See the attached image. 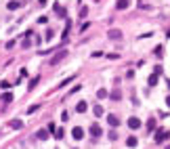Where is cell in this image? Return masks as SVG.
Masks as SVG:
<instances>
[{
	"label": "cell",
	"mask_w": 170,
	"mask_h": 149,
	"mask_svg": "<svg viewBox=\"0 0 170 149\" xmlns=\"http://www.w3.org/2000/svg\"><path fill=\"white\" fill-rule=\"evenodd\" d=\"M65 57H67V51H59V53L51 59V65H57V63H59V61H63Z\"/></svg>",
	"instance_id": "obj_1"
},
{
	"label": "cell",
	"mask_w": 170,
	"mask_h": 149,
	"mask_svg": "<svg viewBox=\"0 0 170 149\" xmlns=\"http://www.w3.org/2000/svg\"><path fill=\"white\" fill-rule=\"evenodd\" d=\"M168 137H170L168 130H158V132H155V143H164Z\"/></svg>",
	"instance_id": "obj_2"
},
{
	"label": "cell",
	"mask_w": 170,
	"mask_h": 149,
	"mask_svg": "<svg viewBox=\"0 0 170 149\" xmlns=\"http://www.w3.org/2000/svg\"><path fill=\"white\" fill-rule=\"evenodd\" d=\"M23 7V0H11V2H7V9L9 11H17Z\"/></svg>",
	"instance_id": "obj_3"
},
{
	"label": "cell",
	"mask_w": 170,
	"mask_h": 149,
	"mask_svg": "<svg viewBox=\"0 0 170 149\" xmlns=\"http://www.w3.org/2000/svg\"><path fill=\"white\" fill-rule=\"evenodd\" d=\"M90 134H92V137H101V134H103V128L94 122V124H90Z\"/></svg>",
	"instance_id": "obj_4"
},
{
	"label": "cell",
	"mask_w": 170,
	"mask_h": 149,
	"mask_svg": "<svg viewBox=\"0 0 170 149\" xmlns=\"http://www.w3.org/2000/svg\"><path fill=\"white\" fill-rule=\"evenodd\" d=\"M128 128H132V130L141 128V120L139 118H128Z\"/></svg>",
	"instance_id": "obj_5"
},
{
	"label": "cell",
	"mask_w": 170,
	"mask_h": 149,
	"mask_svg": "<svg viewBox=\"0 0 170 149\" xmlns=\"http://www.w3.org/2000/svg\"><path fill=\"white\" fill-rule=\"evenodd\" d=\"M107 36H109L111 40H122V32H120V30H109Z\"/></svg>",
	"instance_id": "obj_6"
},
{
	"label": "cell",
	"mask_w": 170,
	"mask_h": 149,
	"mask_svg": "<svg viewBox=\"0 0 170 149\" xmlns=\"http://www.w3.org/2000/svg\"><path fill=\"white\" fill-rule=\"evenodd\" d=\"M71 137H74V139H78V141H80V139H84V130H82L80 126H76L74 130H71Z\"/></svg>",
	"instance_id": "obj_7"
},
{
	"label": "cell",
	"mask_w": 170,
	"mask_h": 149,
	"mask_svg": "<svg viewBox=\"0 0 170 149\" xmlns=\"http://www.w3.org/2000/svg\"><path fill=\"white\" fill-rule=\"evenodd\" d=\"M107 122H109V126H113V128H116V126H120V120H118V116H113V113H109V116H107Z\"/></svg>",
	"instance_id": "obj_8"
},
{
	"label": "cell",
	"mask_w": 170,
	"mask_h": 149,
	"mask_svg": "<svg viewBox=\"0 0 170 149\" xmlns=\"http://www.w3.org/2000/svg\"><path fill=\"white\" fill-rule=\"evenodd\" d=\"M9 126H11V128H15V130H19V128H23V120H19V118H17V120H11Z\"/></svg>",
	"instance_id": "obj_9"
},
{
	"label": "cell",
	"mask_w": 170,
	"mask_h": 149,
	"mask_svg": "<svg viewBox=\"0 0 170 149\" xmlns=\"http://www.w3.org/2000/svg\"><path fill=\"white\" fill-rule=\"evenodd\" d=\"M109 97H111V101H120V99H122V92H120V88H116V90L109 92Z\"/></svg>",
	"instance_id": "obj_10"
},
{
	"label": "cell",
	"mask_w": 170,
	"mask_h": 149,
	"mask_svg": "<svg viewBox=\"0 0 170 149\" xmlns=\"http://www.w3.org/2000/svg\"><path fill=\"white\" fill-rule=\"evenodd\" d=\"M86 109H88V103H86V101H80V103L76 105V111H78V113H84Z\"/></svg>",
	"instance_id": "obj_11"
},
{
	"label": "cell",
	"mask_w": 170,
	"mask_h": 149,
	"mask_svg": "<svg viewBox=\"0 0 170 149\" xmlns=\"http://www.w3.org/2000/svg\"><path fill=\"white\" fill-rule=\"evenodd\" d=\"M126 145H128V147H137V145H139V141H137V137H134V134H130V137L126 139Z\"/></svg>",
	"instance_id": "obj_12"
},
{
	"label": "cell",
	"mask_w": 170,
	"mask_h": 149,
	"mask_svg": "<svg viewBox=\"0 0 170 149\" xmlns=\"http://www.w3.org/2000/svg\"><path fill=\"white\" fill-rule=\"evenodd\" d=\"M36 137H38V139H40V141H46V139H48V132H46V130H42V128H40V130H36Z\"/></svg>",
	"instance_id": "obj_13"
},
{
	"label": "cell",
	"mask_w": 170,
	"mask_h": 149,
	"mask_svg": "<svg viewBox=\"0 0 170 149\" xmlns=\"http://www.w3.org/2000/svg\"><path fill=\"white\" fill-rule=\"evenodd\" d=\"M92 113H94L97 118H101V116H103V107H101V105H94V107H92Z\"/></svg>",
	"instance_id": "obj_14"
},
{
	"label": "cell",
	"mask_w": 170,
	"mask_h": 149,
	"mask_svg": "<svg viewBox=\"0 0 170 149\" xmlns=\"http://www.w3.org/2000/svg\"><path fill=\"white\" fill-rule=\"evenodd\" d=\"M153 128H155V118H149L147 120V132H151Z\"/></svg>",
	"instance_id": "obj_15"
},
{
	"label": "cell",
	"mask_w": 170,
	"mask_h": 149,
	"mask_svg": "<svg viewBox=\"0 0 170 149\" xmlns=\"http://www.w3.org/2000/svg\"><path fill=\"white\" fill-rule=\"evenodd\" d=\"M120 11H124V9H128V0H118V4H116Z\"/></svg>",
	"instance_id": "obj_16"
},
{
	"label": "cell",
	"mask_w": 170,
	"mask_h": 149,
	"mask_svg": "<svg viewBox=\"0 0 170 149\" xmlns=\"http://www.w3.org/2000/svg\"><path fill=\"white\" fill-rule=\"evenodd\" d=\"M97 97H99V99H107V97H109V92H107L105 88H99V90H97Z\"/></svg>",
	"instance_id": "obj_17"
},
{
	"label": "cell",
	"mask_w": 170,
	"mask_h": 149,
	"mask_svg": "<svg viewBox=\"0 0 170 149\" xmlns=\"http://www.w3.org/2000/svg\"><path fill=\"white\" fill-rule=\"evenodd\" d=\"M158 78H160L158 73H151V76H149V86H155L158 84Z\"/></svg>",
	"instance_id": "obj_18"
},
{
	"label": "cell",
	"mask_w": 170,
	"mask_h": 149,
	"mask_svg": "<svg viewBox=\"0 0 170 149\" xmlns=\"http://www.w3.org/2000/svg\"><path fill=\"white\" fill-rule=\"evenodd\" d=\"M2 101H4V103H11V101H13V92H4V94H2Z\"/></svg>",
	"instance_id": "obj_19"
},
{
	"label": "cell",
	"mask_w": 170,
	"mask_h": 149,
	"mask_svg": "<svg viewBox=\"0 0 170 149\" xmlns=\"http://www.w3.org/2000/svg\"><path fill=\"white\" fill-rule=\"evenodd\" d=\"M71 80H74V76H69V78H65V80H63L61 84H57V88H63V86H65V84H69Z\"/></svg>",
	"instance_id": "obj_20"
},
{
	"label": "cell",
	"mask_w": 170,
	"mask_h": 149,
	"mask_svg": "<svg viewBox=\"0 0 170 149\" xmlns=\"http://www.w3.org/2000/svg\"><path fill=\"white\" fill-rule=\"evenodd\" d=\"M63 137H65L63 128H57V130H55V139H63Z\"/></svg>",
	"instance_id": "obj_21"
},
{
	"label": "cell",
	"mask_w": 170,
	"mask_h": 149,
	"mask_svg": "<svg viewBox=\"0 0 170 149\" xmlns=\"http://www.w3.org/2000/svg\"><path fill=\"white\" fill-rule=\"evenodd\" d=\"M38 82H40V76H36V78H32V80H30V88H34V86H36Z\"/></svg>",
	"instance_id": "obj_22"
},
{
	"label": "cell",
	"mask_w": 170,
	"mask_h": 149,
	"mask_svg": "<svg viewBox=\"0 0 170 149\" xmlns=\"http://www.w3.org/2000/svg\"><path fill=\"white\" fill-rule=\"evenodd\" d=\"M153 53H155V57H162V55H164V48H162V46H155Z\"/></svg>",
	"instance_id": "obj_23"
},
{
	"label": "cell",
	"mask_w": 170,
	"mask_h": 149,
	"mask_svg": "<svg viewBox=\"0 0 170 149\" xmlns=\"http://www.w3.org/2000/svg\"><path fill=\"white\" fill-rule=\"evenodd\" d=\"M53 36H55V32H53V30H46V36H44L46 40H53Z\"/></svg>",
	"instance_id": "obj_24"
},
{
	"label": "cell",
	"mask_w": 170,
	"mask_h": 149,
	"mask_svg": "<svg viewBox=\"0 0 170 149\" xmlns=\"http://www.w3.org/2000/svg\"><path fill=\"white\" fill-rule=\"evenodd\" d=\"M0 86H2V88H4V90H7V88H11V86H13V84H11V82H7V80H2V82H0Z\"/></svg>",
	"instance_id": "obj_25"
},
{
	"label": "cell",
	"mask_w": 170,
	"mask_h": 149,
	"mask_svg": "<svg viewBox=\"0 0 170 149\" xmlns=\"http://www.w3.org/2000/svg\"><path fill=\"white\" fill-rule=\"evenodd\" d=\"M86 15H88V9L82 7V9H80V17H86Z\"/></svg>",
	"instance_id": "obj_26"
},
{
	"label": "cell",
	"mask_w": 170,
	"mask_h": 149,
	"mask_svg": "<svg viewBox=\"0 0 170 149\" xmlns=\"http://www.w3.org/2000/svg\"><path fill=\"white\" fill-rule=\"evenodd\" d=\"M38 109H40V105H32V107L28 109V113H34V111H38Z\"/></svg>",
	"instance_id": "obj_27"
},
{
	"label": "cell",
	"mask_w": 170,
	"mask_h": 149,
	"mask_svg": "<svg viewBox=\"0 0 170 149\" xmlns=\"http://www.w3.org/2000/svg\"><path fill=\"white\" fill-rule=\"evenodd\" d=\"M61 120H63V122H67V120H69V113H67V111H63V113H61Z\"/></svg>",
	"instance_id": "obj_28"
},
{
	"label": "cell",
	"mask_w": 170,
	"mask_h": 149,
	"mask_svg": "<svg viewBox=\"0 0 170 149\" xmlns=\"http://www.w3.org/2000/svg\"><path fill=\"white\" fill-rule=\"evenodd\" d=\"M109 139H111V141H116V139H118V132H116V130H111V132H109Z\"/></svg>",
	"instance_id": "obj_29"
},
{
	"label": "cell",
	"mask_w": 170,
	"mask_h": 149,
	"mask_svg": "<svg viewBox=\"0 0 170 149\" xmlns=\"http://www.w3.org/2000/svg\"><path fill=\"white\" fill-rule=\"evenodd\" d=\"M153 73H158V76H162V65H155V71Z\"/></svg>",
	"instance_id": "obj_30"
},
{
	"label": "cell",
	"mask_w": 170,
	"mask_h": 149,
	"mask_svg": "<svg viewBox=\"0 0 170 149\" xmlns=\"http://www.w3.org/2000/svg\"><path fill=\"white\" fill-rule=\"evenodd\" d=\"M166 105H168V107H170V97H168V99H166Z\"/></svg>",
	"instance_id": "obj_31"
},
{
	"label": "cell",
	"mask_w": 170,
	"mask_h": 149,
	"mask_svg": "<svg viewBox=\"0 0 170 149\" xmlns=\"http://www.w3.org/2000/svg\"><path fill=\"white\" fill-rule=\"evenodd\" d=\"M38 2H40V4H46V0H38Z\"/></svg>",
	"instance_id": "obj_32"
},
{
	"label": "cell",
	"mask_w": 170,
	"mask_h": 149,
	"mask_svg": "<svg viewBox=\"0 0 170 149\" xmlns=\"http://www.w3.org/2000/svg\"><path fill=\"white\" fill-rule=\"evenodd\" d=\"M166 149H170V145H166Z\"/></svg>",
	"instance_id": "obj_33"
},
{
	"label": "cell",
	"mask_w": 170,
	"mask_h": 149,
	"mask_svg": "<svg viewBox=\"0 0 170 149\" xmlns=\"http://www.w3.org/2000/svg\"><path fill=\"white\" fill-rule=\"evenodd\" d=\"M168 38H170V30H168Z\"/></svg>",
	"instance_id": "obj_34"
}]
</instances>
